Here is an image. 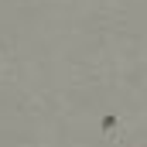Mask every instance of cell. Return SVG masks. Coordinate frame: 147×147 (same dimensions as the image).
I'll return each instance as SVG.
<instances>
[{"label":"cell","instance_id":"1","mask_svg":"<svg viewBox=\"0 0 147 147\" xmlns=\"http://www.w3.org/2000/svg\"><path fill=\"white\" fill-rule=\"evenodd\" d=\"M99 137L106 144H116V140L127 137V120H123L120 110H103L99 113Z\"/></svg>","mask_w":147,"mask_h":147},{"label":"cell","instance_id":"2","mask_svg":"<svg viewBox=\"0 0 147 147\" xmlns=\"http://www.w3.org/2000/svg\"><path fill=\"white\" fill-rule=\"evenodd\" d=\"M3 69H7V51L0 48V75H3Z\"/></svg>","mask_w":147,"mask_h":147}]
</instances>
